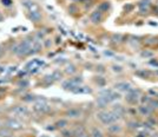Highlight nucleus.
I'll use <instances>...</instances> for the list:
<instances>
[{
	"label": "nucleus",
	"mask_w": 158,
	"mask_h": 137,
	"mask_svg": "<svg viewBox=\"0 0 158 137\" xmlns=\"http://www.w3.org/2000/svg\"><path fill=\"white\" fill-rule=\"evenodd\" d=\"M124 10H125L126 12H131V11L133 10V6H132V5H125Z\"/></svg>",
	"instance_id": "nucleus-41"
},
{
	"label": "nucleus",
	"mask_w": 158,
	"mask_h": 137,
	"mask_svg": "<svg viewBox=\"0 0 158 137\" xmlns=\"http://www.w3.org/2000/svg\"><path fill=\"white\" fill-rule=\"evenodd\" d=\"M3 1V5L5 6H11L12 5V0H1Z\"/></svg>",
	"instance_id": "nucleus-40"
},
{
	"label": "nucleus",
	"mask_w": 158,
	"mask_h": 137,
	"mask_svg": "<svg viewBox=\"0 0 158 137\" xmlns=\"http://www.w3.org/2000/svg\"><path fill=\"white\" fill-rule=\"evenodd\" d=\"M44 45H45V47L50 48V47L52 46V40H51V39H45V42H44Z\"/></svg>",
	"instance_id": "nucleus-38"
},
{
	"label": "nucleus",
	"mask_w": 158,
	"mask_h": 137,
	"mask_svg": "<svg viewBox=\"0 0 158 137\" xmlns=\"http://www.w3.org/2000/svg\"><path fill=\"white\" fill-rule=\"evenodd\" d=\"M157 96H158V93H157Z\"/></svg>",
	"instance_id": "nucleus-52"
},
{
	"label": "nucleus",
	"mask_w": 158,
	"mask_h": 137,
	"mask_svg": "<svg viewBox=\"0 0 158 137\" xmlns=\"http://www.w3.org/2000/svg\"><path fill=\"white\" fill-rule=\"evenodd\" d=\"M149 104H150L153 109H155V108H158V100H157V99H151Z\"/></svg>",
	"instance_id": "nucleus-37"
},
{
	"label": "nucleus",
	"mask_w": 158,
	"mask_h": 137,
	"mask_svg": "<svg viewBox=\"0 0 158 137\" xmlns=\"http://www.w3.org/2000/svg\"><path fill=\"white\" fill-rule=\"evenodd\" d=\"M70 80H71L75 85L79 86V85H81V83H83V77H81V76H76V77L70 78Z\"/></svg>",
	"instance_id": "nucleus-25"
},
{
	"label": "nucleus",
	"mask_w": 158,
	"mask_h": 137,
	"mask_svg": "<svg viewBox=\"0 0 158 137\" xmlns=\"http://www.w3.org/2000/svg\"><path fill=\"white\" fill-rule=\"evenodd\" d=\"M52 77H53L55 80H60V79H63V72L60 70H55L52 72Z\"/></svg>",
	"instance_id": "nucleus-26"
},
{
	"label": "nucleus",
	"mask_w": 158,
	"mask_h": 137,
	"mask_svg": "<svg viewBox=\"0 0 158 137\" xmlns=\"http://www.w3.org/2000/svg\"><path fill=\"white\" fill-rule=\"evenodd\" d=\"M97 10H98V11H100L101 13L108 12V11L110 10V3H109V1H103V3H100V4L98 5Z\"/></svg>",
	"instance_id": "nucleus-21"
},
{
	"label": "nucleus",
	"mask_w": 158,
	"mask_h": 137,
	"mask_svg": "<svg viewBox=\"0 0 158 137\" xmlns=\"http://www.w3.org/2000/svg\"><path fill=\"white\" fill-rule=\"evenodd\" d=\"M76 86H77V85H75L71 80H70V79H67V80H64L63 83H61V88L64 89V90H67V91H73L75 89H76Z\"/></svg>",
	"instance_id": "nucleus-16"
},
{
	"label": "nucleus",
	"mask_w": 158,
	"mask_h": 137,
	"mask_svg": "<svg viewBox=\"0 0 158 137\" xmlns=\"http://www.w3.org/2000/svg\"><path fill=\"white\" fill-rule=\"evenodd\" d=\"M97 71H99V72H105V68H104L103 65H98V66H97Z\"/></svg>",
	"instance_id": "nucleus-43"
},
{
	"label": "nucleus",
	"mask_w": 158,
	"mask_h": 137,
	"mask_svg": "<svg viewBox=\"0 0 158 137\" xmlns=\"http://www.w3.org/2000/svg\"><path fill=\"white\" fill-rule=\"evenodd\" d=\"M150 65H152V66H156V67H158V62H157V60H151V62H150Z\"/></svg>",
	"instance_id": "nucleus-44"
},
{
	"label": "nucleus",
	"mask_w": 158,
	"mask_h": 137,
	"mask_svg": "<svg viewBox=\"0 0 158 137\" xmlns=\"http://www.w3.org/2000/svg\"><path fill=\"white\" fill-rule=\"evenodd\" d=\"M3 127H5V119L0 118V128H3Z\"/></svg>",
	"instance_id": "nucleus-45"
},
{
	"label": "nucleus",
	"mask_w": 158,
	"mask_h": 137,
	"mask_svg": "<svg viewBox=\"0 0 158 137\" xmlns=\"http://www.w3.org/2000/svg\"><path fill=\"white\" fill-rule=\"evenodd\" d=\"M115 89L120 92H128L129 90L132 89V85L129 82H118L115 84Z\"/></svg>",
	"instance_id": "nucleus-7"
},
{
	"label": "nucleus",
	"mask_w": 158,
	"mask_h": 137,
	"mask_svg": "<svg viewBox=\"0 0 158 137\" xmlns=\"http://www.w3.org/2000/svg\"><path fill=\"white\" fill-rule=\"evenodd\" d=\"M32 110H33L34 112H37V113L43 115V113L48 112V111L51 110V107L47 104L45 100L38 99L37 102H34V104H33V107H32Z\"/></svg>",
	"instance_id": "nucleus-2"
},
{
	"label": "nucleus",
	"mask_w": 158,
	"mask_h": 137,
	"mask_svg": "<svg viewBox=\"0 0 158 137\" xmlns=\"http://www.w3.org/2000/svg\"><path fill=\"white\" fill-rule=\"evenodd\" d=\"M28 85H30V82L26 80V79H23V80L19 82V86H21V88H27Z\"/></svg>",
	"instance_id": "nucleus-36"
},
{
	"label": "nucleus",
	"mask_w": 158,
	"mask_h": 137,
	"mask_svg": "<svg viewBox=\"0 0 158 137\" xmlns=\"http://www.w3.org/2000/svg\"><path fill=\"white\" fill-rule=\"evenodd\" d=\"M53 125L56 127V129L63 130V129H66V128L70 125V122H68L67 118H60V119H58V121H57Z\"/></svg>",
	"instance_id": "nucleus-14"
},
{
	"label": "nucleus",
	"mask_w": 158,
	"mask_h": 137,
	"mask_svg": "<svg viewBox=\"0 0 158 137\" xmlns=\"http://www.w3.org/2000/svg\"><path fill=\"white\" fill-rule=\"evenodd\" d=\"M121 130H123L121 125H120L119 123H117V122H115V123L108 125V132L111 134V135H118Z\"/></svg>",
	"instance_id": "nucleus-12"
},
{
	"label": "nucleus",
	"mask_w": 158,
	"mask_h": 137,
	"mask_svg": "<svg viewBox=\"0 0 158 137\" xmlns=\"http://www.w3.org/2000/svg\"><path fill=\"white\" fill-rule=\"evenodd\" d=\"M112 71L117 72V73H120L123 71V67L120 65H112Z\"/></svg>",
	"instance_id": "nucleus-34"
},
{
	"label": "nucleus",
	"mask_w": 158,
	"mask_h": 137,
	"mask_svg": "<svg viewBox=\"0 0 158 137\" xmlns=\"http://www.w3.org/2000/svg\"><path fill=\"white\" fill-rule=\"evenodd\" d=\"M139 99H140V102H142L143 104H149V103H150V100H151L150 96H148V95H145V96H142V97H140Z\"/></svg>",
	"instance_id": "nucleus-33"
},
{
	"label": "nucleus",
	"mask_w": 158,
	"mask_h": 137,
	"mask_svg": "<svg viewBox=\"0 0 158 137\" xmlns=\"http://www.w3.org/2000/svg\"><path fill=\"white\" fill-rule=\"evenodd\" d=\"M28 19L33 23H39L41 20V13L36 10V11H30V14H28Z\"/></svg>",
	"instance_id": "nucleus-13"
},
{
	"label": "nucleus",
	"mask_w": 158,
	"mask_h": 137,
	"mask_svg": "<svg viewBox=\"0 0 158 137\" xmlns=\"http://www.w3.org/2000/svg\"><path fill=\"white\" fill-rule=\"evenodd\" d=\"M90 20H91V23H93V24H100L101 21H103V13L100 12V11H98V10H96V11H93V12H91V14H90Z\"/></svg>",
	"instance_id": "nucleus-8"
},
{
	"label": "nucleus",
	"mask_w": 158,
	"mask_h": 137,
	"mask_svg": "<svg viewBox=\"0 0 158 137\" xmlns=\"http://www.w3.org/2000/svg\"><path fill=\"white\" fill-rule=\"evenodd\" d=\"M0 137H13V131L7 127L0 128Z\"/></svg>",
	"instance_id": "nucleus-18"
},
{
	"label": "nucleus",
	"mask_w": 158,
	"mask_h": 137,
	"mask_svg": "<svg viewBox=\"0 0 158 137\" xmlns=\"http://www.w3.org/2000/svg\"><path fill=\"white\" fill-rule=\"evenodd\" d=\"M3 19H4V17H3L1 13H0V21H3Z\"/></svg>",
	"instance_id": "nucleus-48"
},
{
	"label": "nucleus",
	"mask_w": 158,
	"mask_h": 137,
	"mask_svg": "<svg viewBox=\"0 0 158 137\" xmlns=\"http://www.w3.org/2000/svg\"><path fill=\"white\" fill-rule=\"evenodd\" d=\"M72 92L73 93H91L92 89L90 86H85V85H79V86H76V89Z\"/></svg>",
	"instance_id": "nucleus-15"
},
{
	"label": "nucleus",
	"mask_w": 158,
	"mask_h": 137,
	"mask_svg": "<svg viewBox=\"0 0 158 137\" xmlns=\"http://www.w3.org/2000/svg\"><path fill=\"white\" fill-rule=\"evenodd\" d=\"M139 127H140V124H139L138 122H136V121H130V122H128V128H129V129L136 130V129H138Z\"/></svg>",
	"instance_id": "nucleus-28"
},
{
	"label": "nucleus",
	"mask_w": 158,
	"mask_h": 137,
	"mask_svg": "<svg viewBox=\"0 0 158 137\" xmlns=\"http://www.w3.org/2000/svg\"><path fill=\"white\" fill-rule=\"evenodd\" d=\"M139 11H140V13H142V14H146V13H148V11H149V8H144V7H139Z\"/></svg>",
	"instance_id": "nucleus-42"
},
{
	"label": "nucleus",
	"mask_w": 158,
	"mask_h": 137,
	"mask_svg": "<svg viewBox=\"0 0 158 137\" xmlns=\"http://www.w3.org/2000/svg\"><path fill=\"white\" fill-rule=\"evenodd\" d=\"M152 111H153V108L150 107L149 104H142L138 107V112L143 116H150L152 113Z\"/></svg>",
	"instance_id": "nucleus-11"
},
{
	"label": "nucleus",
	"mask_w": 158,
	"mask_h": 137,
	"mask_svg": "<svg viewBox=\"0 0 158 137\" xmlns=\"http://www.w3.org/2000/svg\"><path fill=\"white\" fill-rule=\"evenodd\" d=\"M140 98V91L138 89H131L129 90L126 93H125V100L128 104H131V105H135L136 103H138Z\"/></svg>",
	"instance_id": "nucleus-3"
},
{
	"label": "nucleus",
	"mask_w": 158,
	"mask_h": 137,
	"mask_svg": "<svg viewBox=\"0 0 158 137\" xmlns=\"http://www.w3.org/2000/svg\"><path fill=\"white\" fill-rule=\"evenodd\" d=\"M65 73L66 75H70V76H72V75H75L76 72H77V66L75 65V64H72V63H70V64H67L66 65V67H65Z\"/></svg>",
	"instance_id": "nucleus-17"
},
{
	"label": "nucleus",
	"mask_w": 158,
	"mask_h": 137,
	"mask_svg": "<svg viewBox=\"0 0 158 137\" xmlns=\"http://www.w3.org/2000/svg\"><path fill=\"white\" fill-rule=\"evenodd\" d=\"M12 112L18 115V116H27L28 115V109L24 105H15L12 108Z\"/></svg>",
	"instance_id": "nucleus-10"
},
{
	"label": "nucleus",
	"mask_w": 158,
	"mask_h": 137,
	"mask_svg": "<svg viewBox=\"0 0 158 137\" xmlns=\"http://www.w3.org/2000/svg\"><path fill=\"white\" fill-rule=\"evenodd\" d=\"M5 127L11 129L12 131H19V130H21L24 128V125L15 118H7V119H5Z\"/></svg>",
	"instance_id": "nucleus-4"
},
{
	"label": "nucleus",
	"mask_w": 158,
	"mask_h": 137,
	"mask_svg": "<svg viewBox=\"0 0 158 137\" xmlns=\"http://www.w3.org/2000/svg\"><path fill=\"white\" fill-rule=\"evenodd\" d=\"M73 137H91L90 132L86 130L84 125H77L75 129H72Z\"/></svg>",
	"instance_id": "nucleus-5"
},
{
	"label": "nucleus",
	"mask_w": 158,
	"mask_h": 137,
	"mask_svg": "<svg viewBox=\"0 0 158 137\" xmlns=\"http://www.w3.org/2000/svg\"><path fill=\"white\" fill-rule=\"evenodd\" d=\"M136 75L139 76L140 78H148V77L150 76V72H149V71H137Z\"/></svg>",
	"instance_id": "nucleus-31"
},
{
	"label": "nucleus",
	"mask_w": 158,
	"mask_h": 137,
	"mask_svg": "<svg viewBox=\"0 0 158 137\" xmlns=\"http://www.w3.org/2000/svg\"><path fill=\"white\" fill-rule=\"evenodd\" d=\"M65 116H66L67 119H68V118H70V119H77V118H80V117H81V110L78 109V108H71V109L66 110Z\"/></svg>",
	"instance_id": "nucleus-6"
},
{
	"label": "nucleus",
	"mask_w": 158,
	"mask_h": 137,
	"mask_svg": "<svg viewBox=\"0 0 158 137\" xmlns=\"http://www.w3.org/2000/svg\"><path fill=\"white\" fill-rule=\"evenodd\" d=\"M157 5H158V0H157Z\"/></svg>",
	"instance_id": "nucleus-51"
},
{
	"label": "nucleus",
	"mask_w": 158,
	"mask_h": 137,
	"mask_svg": "<svg viewBox=\"0 0 158 137\" xmlns=\"http://www.w3.org/2000/svg\"><path fill=\"white\" fill-rule=\"evenodd\" d=\"M21 99L24 102H37L38 97H36L34 95H25V96L21 97Z\"/></svg>",
	"instance_id": "nucleus-24"
},
{
	"label": "nucleus",
	"mask_w": 158,
	"mask_h": 137,
	"mask_svg": "<svg viewBox=\"0 0 158 137\" xmlns=\"http://www.w3.org/2000/svg\"><path fill=\"white\" fill-rule=\"evenodd\" d=\"M96 116H97V119H98V121H99L101 124L106 125V127L116 122V119H115V117L112 116L111 111L100 110V111H98V112H97V115H96Z\"/></svg>",
	"instance_id": "nucleus-1"
},
{
	"label": "nucleus",
	"mask_w": 158,
	"mask_h": 137,
	"mask_svg": "<svg viewBox=\"0 0 158 137\" xmlns=\"http://www.w3.org/2000/svg\"><path fill=\"white\" fill-rule=\"evenodd\" d=\"M156 75H158V70H157V71H156Z\"/></svg>",
	"instance_id": "nucleus-50"
},
{
	"label": "nucleus",
	"mask_w": 158,
	"mask_h": 137,
	"mask_svg": "<svg viewBox=\"0 0 158 137\" xmlns=\"http://www.w3.org/2000/svg\"><path fill=\"white\" fill-rule=\"evenodd\" d=\"M68 11L71 12V13H76V12H77V7H76L75 5H71V6L68 7Z\"/></svg>",
	"instance_id": "nucleus-39"
},
{
	"label": "nucleus",
	"mask_w": 158,
	"mask_h": 137,
	"mask_svg": "<svg viewBox=\"0 0 158 137\" xmlns=\"http://www.w3.org/2000/svg\"><path fill=\"white\" fill-rule=\"evenodd\" d=\"M112 111H115V112L119 113L121 117H123V116H124V115L126 113V110L124 109V107H123V105H120V104H115V105L112 107Z\"/></svg>",
	"instance_id": "nucleus-20"
},
{
	"label": "nucleus",
	"mask_w": 158,
	"mask_h": 137,
	"mask_svg": "<svg viewBox=\"0 0 158 137\" xmlns=\"http://www.w3.org/2000/svg\"><path fill=\"white\" fill-rule=\"evenodd\" d=\"M111 40H112L113 43H120V42H121V34H119V33H118V34H117V33L113 34V36L111 37Z\"/></svg>",
	"instance_id": "nucleus-32"
},
{
	"label": "nucleus",
	"mask_w": 158,
	"mask_h": 137,
	"mask_svg": "<svg viewBox=\"0 0 158 137\" xmlns=\"http://www.w3.org/2000/svg\"><path fill=\"white\" fill-rule=\"evenodd\" d=\"M61 137H73V132L72 130H68V129H63L60 132Z\"/></svg>",
	"instance_id": "nucleus-27"
},
{
	"label": "nucleus",
	"mask_w": 158,
	"mask_h": 137,
	"mask_svg": "<svg viewBox=\"0 0 158 137\" xmlns=\"http://www.w3.org/2000/svg\"><path fill=\"white\" fill-rule=\"evenodd\" d=\"M149 92H150L151 95H155V96H157V92H156V91H153V90H150Z\"/></svg>",
	"instance_id": "nucleus-47"
},
{
	"label": "nucleus",
	"mask_w": 158,
	"mask_h": 137,
	"mask_svg": "<svg viewBox=\"0 0 158 137\" xmlns=\"http://www.w3.org/2000/svg\"><path fill=\"white\" fill-rule=\"evenodd\" d=\"M149 136H150V134H149V131H146V130L140 131V132H138V134L136 135V137H149Z\"/></svg>",
	"instance_id": "nucleus-35"
},
{
	"label": "nucleus",
	"mask_w": 158,
	"mask_h": 137,
	"mask_svg": "<svg viewBox=\"0 0 158 137\" xmlns=\"http://www.w3.org/2000/svg\"><path fill=\"white\" fill-rule=\"evenodd\" d=\"M96 79H95V82H96V84L98 85L99 88H104L105 85H106V79H105L104 77H101V76H97V77H95Z\"/></svg>",
	"instance_id": "nucleus-23"
},
{
	"label": "nucleus",
	"mask_w": 158,
	"mask_h": 137,
	"mask_svg": "<svg viewBox=\"0 0 158 137\" xmlns=\"http://www.w3.org/2000/svg\"><path fill=\"white\" fill-rule=\"evenodd\" d=\"M21 4H23V6H25V7H26L27 10H30V11H32V7H34L36 10H38L37 5L34 4V1H32V0H23Z\"/></svg>",
	"instance_id": "nucleus-22"
},
{
	"label": "nucleus",
	"mask_w": 158,
	"mask_h": 137,
	"mask_svg": "<svg viewBox=\"0 0 158 137\" xmlns=\"http://www.w3.org/2000/svg\"><path fill=\"white\" fill-rule=\"evenodd\" d=\"M105 55H106V56H113V53H112V52H109V51H105Z\"/></svg>",
	"instance_id": "nucleus-46"
},
{
	"label": "nucleus",
	"mask_w": 158,
	"mask_h": 137,
	"mask_svg": "<svg viewBox=\"0 0 158 137\" xmlns=\"http://www.w3.org/2000/svg\"><path fill=\"white\" fill-rule=\"evenodd\" d=\"M90 135H91V137H105L104 134H103V131L99 128H97V127H92L91 128Z\"/></svg>",
	"instance_id": "nucleus-19"
},
{
	"label": "nucleus",
	"mask_w": 158,
	"mask_h": 137,
	"mask_svg": "<svg viewBox=\"0 0 158 137\" xmlns=\"http://www.w3.org/2000/svg\"><path fill=\"white\" fill-rule=\"evenodd\" d=\"M73 1H84V0H73Z\"/></svg>",
	"instance_id": "nucleus-49"
},
{
	"label": "nucleus",
	"mask_w": 158,
	"mask_h": 137,
	"mask_svg": "<svg viewBox=\"0 0 158 137\" xmlns=\"http://www.w3.org/2000/svg\"><path fill=\"white\" fill-rule=\"evenodd\" d=\"M96 104H97V108L104 110L105 108L108 107V104H110V102L108 99V96H101L99 95V97L96 99Z\"/></svg>",
	"instance_id": "nucleus-9"
},
{
	"label": "nucleus",
	"mask_w": 158,
	"mask_h": 137,
	"mask_svg": "<svg viewBox=\"0 0 158 137\" xmlns=\"http://www.w3.org/2000/svg\"><path fill=\"white\" fill-rule=\"evenodd\" d=\"M150 1H151V0H142V1H139V3H138V7L149 8V6H150Z\"/></svg>",
	"instance_id": "nucleus-30"
},
{
	"label": "nucleus",
	"mask_w": 158,
	"mask_h": 137,
	"mask_svg": "<svg viewBox=\"0 0 158 137\" xmlns=\"http://www.w3.org/2000/svg\"><path fill=\"white\" fill-rule=\"evenodd\" d=\"M140 56H142L143 58H151V57H153V56H155V53L152 52V51H148V50H145V51H143V52L140 53Z\"/></svg>",
	"instance_id": "nucleus-29"
}]
</instances>
